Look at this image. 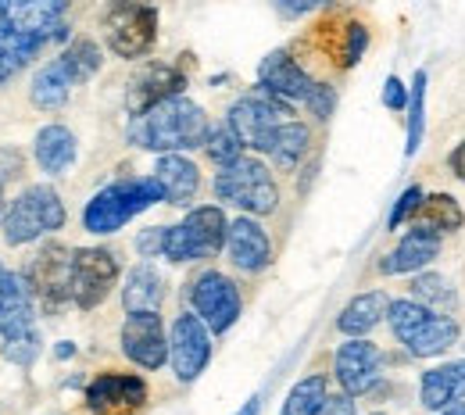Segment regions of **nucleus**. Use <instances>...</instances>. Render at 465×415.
Returning a JSON list of instances; mask_svg holds the SVG:
<instances>
[{
	"instance_id": "f257e3e1",
	"label": "nucleus",
	"mask_w": 465,
	"mask_h": 415,
	"mask_svg": "<svg viewBox=\"0 0 465 415\" xmlns=\"http://www.w3.org/2000/svg\"><path fill=\"white\" fill-rule=\"evenodd\" d=\"M64 7L68 0H0V86L47 44L64 40Z\"/></svg>"
},
{
	"instance_id": "f03ea898",
	"label": "nucleus",
	"mask_w": 465,
	"mask_h": 415,
	"mask_svg": "<svg viewBox=\"0 0 465 415\" xmlns=\"http://www.w3.org/2000/svg\"><path fill=\"white\" fill-rule=\"evenodd\" d=\"M208 133H212L208 129V115L201 112V104L186 101L183 94L154 104V108H147L143 115H133V122H129L133 143H140L147 151H158V154L204 147Z\"/></svg>"
},
{
	"instance_id": "7ed1b4c3",
	"label": "nucleus",
	"mask_w": 465,
	"mask_h": 415,
	"mask_svg": "<svg viewBox=\"0 0 465 415\" xmlns=\"http://www.w3.org/2000/svg\"><path fill=\"white\" fill-rule=\"evenodd\" d=\"M158 201H165V190H162V183L154 176L147 179H122V183H112V186H104L101 193H94V201L86 204V212H83V226L90 230V233H115L122 230L133 215H140V212H147L151 204H158Z\"/></svg>"
},
{
	"instance_id": "20e7f679",
	"label": "nucleus",
	"mask_w": 465,
	"mask_h": 415,
	"mask_svg": "<svg viewBox=\"0 0 465 415\" xmlns=\"http://www.w3.org/2000/svg\"><path fill=\"white\" fill-rule=\"evenodd\" d=\"M394 337L405 344L415 358L444 355L448 348L459 344V322L451 315L430 311L422 301H391L387 308Z\"/></svg>"
},
{
	"instance_id": "39448f33",
	"label": "nucleus",
	"mask_w": 465,
	"mask_h": 415,
	"mask_svg": "<svg viewBox=\"0 0 465 415\" xmlns=\"http://www.w3.org/2000/svg\"><path fill=\"white\" fill-rule=\"evenodd\" d=\"M64 226V204L51 186H29L25 193H18L11 201V208L4 212V240L11 247H22V243H33L44 233H54Z\"/></svg>"
},
{
	"instance_id": "423d86ee",
	"label": "nucleus",
	"mask_w": 465,
	"mask_h": 415,
	"mask_svg": "<svg viewBox=\"0 0 465 415\" xmlns=\"http://www.w3.org/2000/svg\"><path fill=\"white\" fill-rule=\"evenodd\" d=\"M215 193L219 201L236 204L251 215H272L280 204V190L269 176V165L258 158H236L219 169L215 176Z\"/></svg>"
},
{
	"instance_id": "0eeeda50",
	"label": "nucleus",
	"mask_w": 465,
	"mask_h": 415,
	"mask_svg": "<svg viewBox=\"0 0 465 415\" xmlns=\"http://www.w3.org/2000/svg\"><path fill=\"white\" fill-rule=\"evenodd\" d=\"M104 40L118 58H143L158 40V11L147 0H112L104 11Z\"/></svg>"
},
{
	"instance_id": "6e6552de",
	"label": "nucleus",
	"mask_w": 465,
	"mask_h": 415,
	"mask_svg": "<svg viewBox=\"0 0 465 415\" xmlns=\"http://www.w3.org/2000/svg\"><path fill=\"white\" fill-rule=\"evenodd\" d=\"M230 222L223 208H193L179 226L165 230V258L169 262H201L215 258L226 247Z\"/></svg>"
},
{
	"instance_id": "1a4fd4ad",
	"label": "nucleus",
	"mask_w": 465,
	"mask_h": 415,
	"mask_svg": "<svg viewBox=\"0 0 465 415\" xmlns=\"http://www.w3.org/2000/svg\"><path fill=\"white\" fill-rule=\"evenodd\" d=\"M118 280V262L104 247H79L72 251V301L79 308H97L112 294Z\"/></svg>"
},
{
	"instance_id": "9d476101",
	"label": "nucleus",
	"mask_w": 465,
	"mask_h": 415,
	"mask_svg": "<svg viewBox=\"0 0 465 415\" xmlns=\"http://www.w3.org/2000/svg\"><path fill=\"white\" fill-rule=\"evenodd\" d=\"M287 119H291V101L276 97V94L265 90V86L251 90L247 97H240L230 108V125L240 133V140H243L247 147H254V151H258V143H262V136H265L269 129H276L280 122H287Z\"/></svg>"
},
{
	"instance_id": "9b49d317",
	"label": "nucleus",
	"mask_w": 465,
	"mask_h": 415,
	"mask_svg": "<svg viewBox=\"0 0 465 415\" xmlns=\"http://www.w3.org/2000/svg\"><path fill=\"white\" fill-rule=\"evenodd\" d=\"M212 358V337H208V326L204 319L193 311V315H179L173 322V333H169V361L175 369V380L179 383H190L204 372Z\"/></svg>"
},
{
	"instance_id": "f8f14e48",
	"label": "nucleus",
	"mask_w": 465,
	"mask_h": 415,
	"mask_svg": "<svg viewBox=\"0 0 465 415\" xmlns=\"http://www.w3.org/2000/svg\"><path fill=\"white\" fill-rule=\"evenodd\" d=\"M190 301H193V311L204 319V326L212 333H226L232 322L240 319V291L230 276L223 272H204L193 280V291H190Z\"/></svg>"
},
{
	"instance_id": "ddd939ff",
	"label": "nucleus",
	"mask_w": 465,
	"mask_h": 415,
	"mask_svg": "<svg viewBox=\"0 0 465 415\" xmlns=\"http://www.w3.org/2000/svg\"><path fill=\"white\" fill-rule=\"evenodd\" d=\"M122 351L140 369H162L169 361V337L158 311H133L122 326Z\"/></svg>"
},
{
	"instance_id": "4468645a",
	"label": "nucleus",
	"mask_w": 465,
	"mask_h": 415,
	"mask_svg": "<svg viewBox=\"0 0 465 415\" xmlns=\"http://www.w3.org/2000/svg\"><path fill=\"white\" fill-rule=\"evenodd\" d=\"M147 401V383L140 376L104 372L86 387V405L94 415H125L136 412Z\"/></svg>"
},
{
	"instance_id": "2eb2a0df",
	"label": "nucleus",
	"mask_w": 465,
	"mask_h": 415,
	"mask_svg": "<svg viewBox=\"0 0 465 415\" xmlns=\"http://www.w3.org/2000/svg\"><path fill=\"white\" fill-rule=\"evenodd\" d=\"M380 372H383V351L376 344H369L365 337H351L348 344H341V351H337V380H341L344 394L358 398V394L372 390Z\"/></svg>"
},
{
	"instance_id": "dca6fc26",
	"label": "nucleus",
	"mask_w": 465,
	"mask_h": 415,
	"mask_svg": "<svg viewBox=\"0 0 465 415\" xmlns=\"http://www.w3.org/2000/svg\"><path fill=\"white\" fill-rule=\"evenodd\" d=\"M25 280H29V287H33V294H40L47 304H64V301H72V254H68L61 243H47V247L33 258Z\"/></svg>"
},
{
	"instance_id": "f3484780",
	"label": "nucleus",
	"mask_w": 465,
	"mask_h": 415,
	"mask_svg": "<svg viewBox=\"0 0 465 415\" xmlns=\"http://www.w3.org/2000/svg\"><path fill=\"white\" fill-rule=\"evenodd\" d=\"M258 83L265 90H272L276 97H283V101H304V104H308V97L319 86V83H312V75L287 51H272L269 58L258 64Z\"/></svg>"
},
{
	"instance_id": "a211bd4d",
	"label": "nucleus",
	"mask_w": 465,
	"mask_h": 415,
	"mask_svg": "<svg viewBox=\"0 0 465 415\" xmlns=\"http://www.w3.org/2000/svg\"><path fill=\"white\" fill-rule=\"evenodd\" d=\"M186 86V75L173 68V64H147L133 83H129V112L133 115H143L147 108L169 101V97H179Z\"/></svg>"
},
{
	"instance_id": "6ab92c4d",
	"label": "nucleus",
	"mask_w": 465,
	"mask_h": 415,
	"mask_svg": "<svg viewBox=\"0 0 465 415\" xmlns=\"http://www.w3.org/2000/svg\"><path fill=\"white\" fill-rule=\"evenodd\" d=\"M226 251H230L232 265L243 269V272H262L272 262V243H269L265 230L254 219H236V222H230Z\"/></svg>"
},
{
	"instance_id": "aec40b11",
	"label": "nucleus",
	"mask_w": 465,
	"mask_h": 415,
	"mask_svg": "<svg viewBox=\"0 0 465 415\" xmlns=\"http://www.w3.org/2000/svg\"><path fill=\"white\" fill-rule=\"evenodd\" d=\"M33 326V287L25 276L0 265V337Z\"/></svg>"
},
{
	"instance_id": "412c9836",
	"label": "nucleus",
	"mask_w": 465,
	"mask_h": 415,
	"mask_svg": "<svg viewBox=\"0 0 465 415\" xmlns=\"http://www.w3.org/2000/svg\"><path fill=\"white\" fill-rule=\"evenodd\" d=\"M440 254V233H430V230H419L411 226L408 233L383 262H380V272L387 276H398V272H419L422 265H430L433 258Z\"/></svg>"
},
{
	"instance_id": "4be33fe9",
	"label": "nucleus",
	"mask_w": 465,
	"mask_h": 415,
	"mask_svg": "<svg viewBox=\"0 0 465 415\" xmlns=\"http://www.w3.org/2000/svg\"><path fill=\"white\" fill-rule=\"evenodd\" d=\"M465 401V358L459 361H448V365H437L422 376V405L426 409H451Z\"/></svg>"
},
{
	"instance_id": "5701e85b",
	"label": "nucleus",
	"mask_w": 465,
	"mask_h": 415,
	"mask_svg": "<svg viewBox=\"0 0 465 415\" xmlns=\"http://www.w3.org/2000/svg\"><path fill=\"white\" fill-rule=\"evenodd\" d=\"M308 125L304 122H280L276 129H269L265 136H262V143H258V151L262 154H269L280 169H293L301 158H304V151H308Z\"/></svg>"
},
{
	"instance_id": "b1692460",
	"label": "nucleus",
	"mask_w": 465,
	"mask_h": 415,
	"mask_svg": "<svg viewBox=\"0 0 465 415\" xmlns=\"http://www.w3.org/2000/svg\"><path fill=\"white\" fill-rule=\"evenodd\" d=\"M36 165L47 173V176H64L72 165H75V136L64 129V125H44L36 133Z\"/></svg>"
},
{
	"instance_id": "393cba45",
	"label": "nucleus",
	"mask_w": 465,
	"mask_h": 415,
	"mask_svg": "<svg viewBox=\"0 0 465 415\" xmlns=\"http://www.w3.org/2000/svg\"><path fill=\"white\" fill-rule=\"evenodd\" d=\"M154 179L162 183L169 204H190L193 193H197V186H201L197 165L190 158H183V154H165L158 162V169H154Z\"/></svg>"
},
{
	"instance_id": "a878e982",
	"label": "nucleus",
	"mask_w": 465,
	"mask_h": 415,
	"mask_svg": "<svg viewBox=\"0 0 465 415\" xmlns=\"http://www.w3.org/2000/svg\"><path fill=\"white\" fill-rule=\"evenodd\" d=\"M165 301V280L158 276L154 265H136L129 276H125V287H122V304L125 311H158Z\"/></svg>"
},
{
	"instance_id": "bb28decb",
	"label": "nucleus",
	"mask_w": 465,
	"mask_h": 415,
	"mask_svg": "<svg viewBox=\"0 0 465 415\" xmlns=\"http://www.w3.org/2000/svg\"><path fill=\"white\" fill-rule=\"evenodd\" d=\"M72 86H75V79L68 75L64 61L54 58V61H47V64L36 72L29 97H33V104H36V108H44V112H58V108H64V104H68Z\"/></svg>"
},
{
	"instance_id": "cd10ccee",
	"label": "nucleus",
	"mask_w": 465,
	"mask_h": 415,
	"mask_svg": "<svg viewBox=\"0 0 465 415\" xmlns=\"http://www.w3.org/2000/svg\"><path fill=\"white\" fill-rule=\"evenodd\" d=\"M387 308H391V297L380 294V291H372V294H358L348 308L337 315V330L348 333V337H365L369 330H376V326L383 322Z\"/></svg>"
},
{
	"instance_id": "c85d7f7f",
	"label": "nucleus",
	"mask_w": 465,
	"mask_h": 415,
	"mask_svg": "<svg viewBox=\"0 0 465 415\" xmlns=\"http://www.w3.org/2000/svg\"><path fill=\"white\" fill-rule=\"evenodd\" d=\"M411 226L419 230H430V233H455L462 226V208L451 193H433V197H422V204L415 208L411 215Z\"/></svg>"
},
{
	"instance_id": "c756f323",
	"label": "nucleus",
	"mask_w": 465,
	"mask_h": 415,
	"mask_svg": "<svg viewBox=\"0 0 465 415\" xmlns=\"http://www.w3.org/2000/svg\"><path fill=\"white\" fill-rule=\"evenodd\" d=\"M330 398V387H326V376H308L293 387L283 401V415H315L322 409V401Z\"/></svg>"
},
{
	"instance_id": "7c9ffc66",
	"label": "nucleus",
	"mask_w": 465,
	"mask_h": 415,
	"mask_svg": "<svg viewBox=\"0 0 465 415\" xmlns=\"http://www.w3.org/2000/svg\"><path fill=\"white\" fill-rule=\"evenodd\" d=\"M64 61V68H68V75L75 79V86L79 83H86L97 68H101V51H97V44L94 40H72L68 44V51L61 54Z\"/></svg>"
},
{
	"instance_id": "2f4dec72",
	"label": "nucleus",
	"mask_w": 465,
	"mask_h": 415,
	"mask_svg": "<svg viewBox=\"0 0 465 415\" xmlns=\"http://www.w3.org/2000/svg\"><path fill=\"white\" fill-rule=\"evenodd\" d=\"M243 140H240V133L232 129L230 122L226 125H219V129H212L208 133V140H204V151H208V158L223 169V165H230V162H236V158H243Z\"/></svg>"
},
{
	"instance_id": "473e14b6",
	"label": "nucleus",
	"mask_w": 465,
	"mask_h": 415,
	"mask_svg": "<svg viewBox=\"0 0 465 415\" xmlns=\"http://www.w3.org/2000/svg\"><path fill=\"white\" fill-rule=\"evenodd\" d=\"M0 355L7 358L11 365H33L36 355H40V333H36V326H25V330H15V333H7L4 337V344H0Z\"/></svg>"
},
{
	"instance_id": "72a5a7b5",
	"label": "nucleus",
	"mask_w": 465,
	"mask_h": 415,
	"mask_svg": "<svg viewBox=\"0 0 465 415\" xmlns=\"http://www.w3.org/2000/svg\"><path fill=\"white\" fill-rule=\"evenodd\" d=\"M422 112H426V72H415L411 79V97H408V143L405 154L411 158L422 143Z\"/></svg>"
},
{
	"instance_id": "f704fd0d",
	"label": "nucleus",
	"mask_w": 465,
	"mask_h": 415,
	"mask_svg": "<svg viewBox=\"0 0 465 415\" xmlns=\"http://www.w3.org/2000/svg\"><path fill=\"white\" fill-rule=\"evenodd\" d=\"M411 294H415V301H422L426 308H448V304L455 301L451 283H448L444 276H437V272L415 276V280H411Z\"/></svg>"
},
{
	"instance_id": "c9c22d12",
	"label": "nucleus",
	"mask_w": 465,
	"mask_h": 415,
	"mask_svg": "<svg viewBox=\"0 0 465 415\" xmlns=\"http://www.w3.org/2000/svg\"><path fill=\"white\" fill-rule=\"evenodd\" d=\"M365 47H369V33H365V25H358V22H351L348 29H344V47H341V64L351 68L354 61L365 54Z\"/></svg>"
},
{
	"instance_id": "e433bc0d",
	"label": "nucleus",
	"mask_w": 465,
	"mask_h": 415,
	"mask_svg": "<svg viewBox=\"0 0 465 415\" xmlns=\"http://www.w3.org/2000/svg\"><path fill=\"white\" fill-rule=\"evenodd\" d=\"M419 204H422V190H419V186H408L405 193L398 197V204H394V212H391L387 226H391V230H398L405 219H411V215H415V208H419Z\"/></svg>"
},
{
	"instance_id": "4c0bfd02",
	"label": "nucleus",
	"mask_w": 465,
	"mask_h": 415,
	"mask_svg": "<svg viewBox=\"0 0 465 415\" xmlns=\"http://www.w3.org/2000/svg\"><path fill=\"white\" fill-rule=\"evenodd\" d=\"M383 104L394 108V112H405L408 108V94H405V86H401L398 75H391V79L383 83Z\"/></svg>"
},
{
	"instance_id": "58836bf2",
	"label": "nucleus",
	"mask_w": 465,
	"mask_h": 415,
	"mask_svg": "<svg viewBox=\"0 0 465 415\" xmlns=\"http://www.w3.org/2000/svg\"><path fill=\"white\" fill-rule=\"evenodd\" d=\"M136 251L143 258H154V254H165V230H147L136 237Z\"/></svg>"
},
{
	"instance_id": "ea45409f",
	"label": "nucleus",
	"mask_w": 465,
	"mask_h": 415,
	"mask_svg": "<svg viewBox=\"0 0 465 415\" xmlns=\"http://www.w3.org/2000/svg\"><path fill=\"white\" fill-rule=\"evenodd\" d=\"M308 108H312L319 119H330V112H333V90L319 83V86H315V94L308 97Z\"/></svg>"
},
{
	"instance_id": "a19ab883",
	"label": "nucleus",
	"mask_w": 465,
	"mask_h": 415,
	"mask_svg": "<svg viewBox=\"0 0 465 415\" xmlns=\"http://www.w3.org/2000/svg\"><path fill=\"white\" fill-rule=\"evenodd\" d=\"M315 415H354V401H351V394H330Z\"/></svg>"
},
{
	"instance_id": "79ce46f5",
	"label": "nucleus",
	"mask_w": 465,
	"mask_h": 415,
	"mask_svg": "<svg viewBox=\"0 0 465 415\" xmlns=\"http://www.w3.org/2000/svg\"><path fill=\"white\" fill-rule=\"evenodd\" d=\"M326 0H276V7L283 11V15H291V18H297V15H308V11H315V7H322Z\"/></svg>"
},
{
	"instance_id": "37998d69",
	"label": "nucleus",
	"mask_w": 465,
	"mask_h": 415,
	"mask_svg": "<svg viewBox=\"0 0 465 415\" xmlns=\"http://www.w3.org/2000/svg\"><path fill=\"white\" fill-rule=\"evenodd\" d=\"M451 169H455V176L465 179V140L451 151Z\"/></svg>"
},
{
	"instance_id": "c03bdc74",
	"label": "nucleus",
	"mask_w": 465,
	"mask_h": 415,
	"mask_svg": "<svg viewBox=\"0 0 465 415\" xmlns=\"http://www.w3.org/2000/svg\"><path fill=\"white\" fill-rule=\"evenodd\" d=\"M258 409H262V405H258V398H251V401H247L236 415H258Z\"/></svg>"
},
{
	"instance_id": "a18cd8bd",
	"label": "nucleus",
	"mask_w": 465,
	"mask_h": 415,
	"mask_svg": "<svg viewBox=\"0 0 465 415\" xmlns=\"http://www.w3.org/2000/svg\"><path fill=\"white\" fill-rule=\"evenodd\" d=\"M444 415H465V405H451V409H444Z\"/></svg>"
},
{
	"instance_id": "49530a36",
	"label": "nucleus",
	"mask_w": 465,
	"mask_h": 415,
	"mask_svg": "<svg viewBox=\"0 0 465 415\" xmlns=\"http://www.w3.org/2000/svg\"><path fill=\"white\" fill-rule=\"evenodd\" d=\"M72 351H75L72 344H61V348H58V358H68V355H72Z\"/></svg>"
},
{
	"instance_id": "de8ad7c7",
	"label": "nucleus",
	"mask_w": 465,
	"mask_h": 415,
	"mask_svg": "<svg viewBox=\"0 0 465 415\" xmlns=\"http://www.w3.org/2000/svg\"><path fill=\"white\" fill-rule=\"evenodd\" d=\"M0 208H4V179H0Z\"/></svg>"
}]
</instances>
